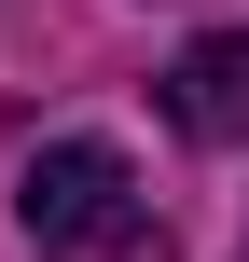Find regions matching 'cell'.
<instances>
[{
	"label": "cell",
	"mask_w": 249,
	"mask_h": 262,
	"mask_svg": "<svg viewBox=\"0 0 249 262\" xmlns=\"http://www.w3.org/2000/svg\"><path fill=\"white\" fill-rule=\"evenodd\" d=\"M14 221H28V249H42V262H125V249L166 235L152 193H139V166H125L111 138H55V152H28Z\"/></svg>",
	"instance_id": "cell-1"
},
{
	"label": "cell",
	"mask_w": 249,
	"mask_h": 262,
	"mask_svg": "<svg viewBox=\"0 0 249 262\" xmlns=\"http://www.w3.org/2000/svg\"><path fill=\"white\" fill-rule=\"evenodd\" d=\"M152 97H166V124L194 152H249V28H194Z\"/></svg>",
	"instance_id": "cell-2"
}]
</instances>
